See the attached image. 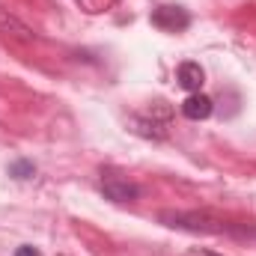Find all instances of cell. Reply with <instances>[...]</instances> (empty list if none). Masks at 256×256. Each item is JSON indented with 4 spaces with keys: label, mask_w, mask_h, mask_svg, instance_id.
I'll return each instance as SVG.
<instances>
[{
    "label": "cell",
    "mask_w": 256,
    "mask_h": 256,
    "mask_svg": "<svg viewBox=\"0 0 256 256\" xmlns=\"http://www.w3.org/2000/svg\"><path fill=\"white\" fill-rule=\"evenodd\" d=\"M15 179H27V176H33V164H27V161H18V164H12V170H9Z\"/></svg>",
    "instance_id": "cell-6"
},
{
    "label": "cell",
    "mask_w": 256,
    "mask_h": 256,
    "mask_svg": "<svg viewBox=\"0 0 256 256\" xmlns=\"http://www.w3.org/2000/svg\"><path fill=\"white\" fill-rule=\"evenodd\" d=\"M152 24H155L158 30L179 33V30H185V27L191 24V15H188L185 9H179V6H158V9L152 12Z\"/></svg>",
    "instance_id": "cell-2"
},
{
    "label": "cell",
    "mask_w": 256,
    "mask_h": 256,
    "mask_svg": "<svg viewBox=\"0 0 256 256\" xmlns=\"http://www.w3.org/2000/svg\"><path fill=\"white\" fill-rule=\"evenodd\" d=\"M102 191L108 200H114V202H131L134 196H137V185H131L126 179H116V176H104L102 179Z\"/></svg>",
    "instance_id": "cell-3"
},
{
    "label": "cell",
    "mask_w": 256,
    "mask_h": 256,
    "mask_svg": "<svg viewBox=\"0 0 256 256\" xmlns=\"http://www.w3.org/2000/svg\"><path fill=\"white\" fill-rule=\"evenodd\" d=\"M182 114L188 120H206L212 114V98L202 96V92H191L185 102H182Z\"/></svg>",
    "instance_id": "cell-4"
},
{
    "label": "cell",
    "mask_w": 256,
    "mask_h": 256,
    "mask_svg": "<svg viewBox=\"0 0 256 256\" xmlns=\"http://www.w3.org/2000/svg\"><path fill=\"white\" fill-rule=\"evenodd\" d=\"M196 256H214V254H196Z\"/></svg>",
    "instance_id": "cell-8"
},
{
    "label": "cell",
    "mask_w": 256,
    "mask_h": 256,
    "mask_svg": "<svg viewBox=\"0 0 256 256\" xmlns=\"http://www.w3.org/2000/svg\"><path fill=\"white\" fill-rule=\"evenodd\" d=\"M15 256H39V250H36V248H30V244H24V248H18V250H15Z\"/></svg>",
    "instance_id": "cell-7"
},
{
    "label": "cell",
    "mask_w": 256,
    "mask_h": 256,
    "mask_svg": "<svg viewBox=\"0 0 256 256\" xmlns=\"http://www.w3.org/2000/svg\"><path fill=\"white\" fill-rule=\"evenodd\" d=\"M176 78H179V86L188 90V92H200V86H202V80H206L200 63H182L179 72H176Z\"/></svg>",
    "instance_id": "cell-5"
},
{
    "label": "cell",
    "mask_w": 256,
    "mask_h": 256,
    "mask_svg": "<svg viewBox=\"0 0 256 256\" xmlns=\"http://www.w3.org/2000/svg\"><path fill=\"white\" fill-rule=\"evenodd\" d=\"M161 220L167 226H179V230H191V232H220L224 230V224L218 218L196 214V212H164Z\"/></svg>",
    "instance_id": "cell-1"
}]
</instances>
